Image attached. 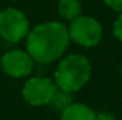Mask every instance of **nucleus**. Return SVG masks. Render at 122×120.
Wrapping results in <instances>:
<instances>
[{"mask_svg":"<svg viewBox=\"0 0 122 120\" xmlns=\"http://www.w3.org/2000/svg\"><path fill=\"white\" fill-rule=\"evenodd\" d=\"M105 3L107 7H109L111 10L117 11V13H122V0H102Z\"/></svg>","mask_w":122,"mask_h":120,"instance_id":"11","label":"nucleus"},{"mask_svg":"<svg viewBox=\"0 0 122 120\" xmlns=\"http://www.w3.org/2000/svg\"><path fill=\"white\" fill-rule=\"evenodd\" d=\"M58 16L67 21H72L82 14L81 0H58L57 1Z\"/></svg>","mask_w":122,"mask_h":120,"instance_id":"8","label":"nucleus"},{"mask_svg":"<svg viewBox=\"0 0 122 120\" xmlns=\"http://www.w3.org/2000/svg\"><path fill=\"white\" fill-rule=\"evenodd\" d=\"M67 31H68L70 41L84 48H92L98 45L104 34L101 23L95 17L85 16V14H81L75 20L70 21Z\"/></svg>","mask_w":122,"mask_h":120,"instance_id":"3","label":"nucleus"},{"mask_svg":"<svg viewBox=\"0 0 122 120\" xmlns=\"http://www.w3.org/2000/svg\"><path fill=\"white\" fill-rule=\"evenodd\" d=\"M56 90H57V86L54 85L51 78L31 76L24 82L21 88V96L27 105L38 107V106L48 105Z\"/></svg>","mask_w":122,"mask_h":120,"instance_id":"5","label":"nucleus"},{"mask_svg":"<svg viewBox=\"0 0 122 120\" xmlns=\"http://www.w3.org/2000/svg\"><path fill=\"white\" fill-rule=\"evenodd\" d=\"M34 65L36 62L33 61V58L23 50H10L0 58L1 71L7 76L14 79L26 78L31 75Z\"/></svg>","mask_w":122,"mask_h":120,"instance_id":"6","label":"nucleus"},{"mask_svg":"<svg viewBox=\"0 0 122 120\" xmlns=\"http://www.w3.org/2000/svg\"><path fill=\"white\" fill-rule=\"evenodd\" d=\"M70 42L67 27L61 21H44L30 28L26 37V52L34 62L51 64L65 54Z\"/></svg>","mask_w":122,"mask_h":120,"instance_id":"1","label":"nucleus"},{"mask_svg":"<svg viewBox=\"0 0 122 120\" xmlns=\"http://www.w3.org/2000/svg\"><path fill=\"white\" fill-rule=\"evenodd\" d=\"M30 31V21L24 11L16 7L0 10V37L7 42H20L26 40Z\"/></svg>","mask_w":122,"mask_h":120,"instance_id":"4","label":"nucleus"},{"mask_svg":"<svg viewBox=\"0 0 122 120\" xmlns=\"http://www.w3.org/2000/svg\"><path fill=\"white\" fill-rule=\"evenodd\" d=\"M91 71V62L85 55L70 54L57 64L53 82L57 89L74 95L90 82Z\"/></svg>","mask_w":122,"mask_h":120,"instance_id":"2","label":"nucleus"},{"mask_svg":"<svg viewBox=\"0 0 122 120\" xmlns=\"http://www.w3.org/2000/svg\"><path fill=\"white\" fill-rule=\"evenodd\" d=\"M95 115L88 105L72 102L60 113V120H95Z\"/></svg>","mask_w":122,"mask_h":120,"instance_id":"7","label":"nucleus"},{"mask_svg":"<svg viewBox=\"0 0 122 120\" xmlns=\"http://www.w3.org/2000/svg\"><path fill=\"white\" fill-rule=\"evenodd\" d=\"M72 102H74V100H72V95H71V93H67V92H64V90L57 89L56 93H54V96H53V99L50 100L48 106H50L54 112L61 113V112H62L65 107H68Z\"/></svg>","mask_w":122,"mask_h":120,"instance_id":"9","label":"nucleus"},{"mask_svg":"<svg viewBox=\"0 0 122 120\" xmlns=\"http://www.w3.org/2000/svg\"><path fill=\"white\" fill-rule=\"evenodd\" d=\"M112 34L117 40H119L122 42V13L115 18V21L112 24Z\"/></svg>","mask_w":122,"mask_h":120,"instance_id":"10","label":"nucleus"},{"mask_svg":"<svg viewBox=\"0 0 122 120\" xmlns=\"http://www.w3.org/2000/svg\"><path fill=\"white\" fill-rule=\"evenodd\" d=\"M95 120H117V119L109 112H99V113L95 115Z\"/></svg>","mask_w":122,"mask_h":120,"instance_id":"12","label":"nucleus"}]
</instances>
